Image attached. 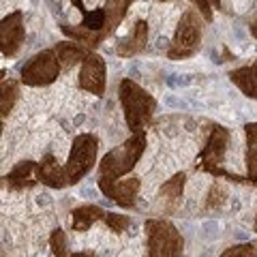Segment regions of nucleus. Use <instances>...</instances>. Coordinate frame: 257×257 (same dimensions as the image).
<instances>
[{"label": "nucleus", "instance_id": "c85d7f7f", "mask_svg": "<svg viewBox=\"0 0 257 257\" xmlns=\"http://www.w3.org/2000/svg\"><path fill=\"white\" fill-rule=\"evenodd\" d=\"M161 3H165V0H161Z\"/></svg>", "mask_w": 257, "mask_h": 257}, {"label": "nucleus", "instance_id": "a211bd4d", "mask_svg": "<svg viewBox=\"0 0 257 257\" xmlns=\"http://www.w3.org/2000/svg\"><path fill=\"white\" fill-rule=\"evenodd\" d=\"M54 50H56V54H58L62 69H71V67H75L77 62H84L86 56L90 54V52L86 50V47L77 45V43H69V41L58 43V45L54 47Z\"/></svg>", "mask_w": 257, "mask_h": 257}, {"label": "nucleus", "instance_id": "39448f33", "mask_svg": "<svg viewBox=\"0 0 257 257\" xmlns=\"http://www.w3.org/2000/svg\"><path fill=\"white\" fill-rule=\"evenodd\" d=\"M96 152H99V140L90 133L77 135L73 146L69 152V161L64 165V174H67V182L75 184L84 178L96 163Z\"/></svg>", "mask_w": 257, "mask_h": 257}, {"label": "nucleus", "instance_id": "1a4fd4ad", "mask_svg": "<svg viewBox=\"0 0 257 257\" xmlns=\"http://www.w3.org/2000/svg\"><path fill=\"white\" fill-rule=\"evenodd\" d=\"M99 187L109 199H114L118 206L131 208V206H135V199H138V193H140V178H135V176L124 178V180L99 178Z\"/></svg>", "mask_w": 257, "mask_h": 257}, {"label": "nucleus", "instance_id": "f257e3e1", "mask_svg": "<svg viewBox=\"0 0 257 257\" xmlns=\"http://www.w3.org/2000/svg\"><path fill=\"white\" fill-rule=\"evenodd\" d=\"M118 94H120V103H122L128 128H131L133 133L144 131L146 124L150 122L152 114H155L157 101L152 99L142 86L131 82V79H122V82H120Z\"/></svg>", "mask_w": 257, "mask_h": 257}, {"label": "nucleus", "instance_id": "7ed1b4c3", "mask_svg": "<svg viewBox=\"0 0 257 257\" xmlns=\"http://www.w3.org/2000/svg\"><path fill=\"white\" fill-rule=\"evenodd\" d=\"M148 257H180L184 240L180 231L165 219H148L146 225Z\"/></svg>", "mask_w": 257, "mask_h": 257}, {"label": "nucleus", "instance_id": "bb28decb", "mask_svg": "<svg viewBox=\"0 0 257 257\" xmlns=\"http://www.w3.org/2000/svg\"><path fill=\"white\" fill-rule=\"evenodd\" d=\"M251 32H253V37L257 39V22H255V24H253V26H251Z\"/></svg>", "mask_w": 257, "mask_h": 257}, {"label": "nucleus", "instance_id": "5701e85b", "mask_svg": "<svg viewBox=\"0 0 257 257\" xmlns=\"http://www.w3.org/2000/svg\"><path fill=\"white\" fill-rule=\"evenodd\" d=\"M107 223V227L111 231H116V234H120V231H124L128 225H131V221H128V216L124 214H118V212H105V219H103Z\"/></svg>", "mask_w": 257, "mask_h": 257}, {"label": "nucleus", "instance_id": "b1692460", "mask_svg": "<svg viewBox=\"0 0 257 257\" xmlns=\"http://www.w3.org/2000/svg\"><path fill=\"white\" fill-rule=\"evenodd\" d=\"M191 3L195 5L197 13L202 15V18H204L206 22H212V9H214V7L219 9L221 0H191Z\"/></svg>", "mask_w": 257, "mask_h": 257}, {"label": "nucleus", "instance_id": "9b49d317", "mask_svg": "<svg viewBox=\"0 0 257 257\" xmlns=\"http://www.w3.org/2000/svg\"><path fill=\"white\" fill-rule=\"evenodd\" d=\"M184 180H187V174H176L174 178L167 180L163 187L159 191V197H157V206L161 212L165 214H172L178 210V206L182 202V191H184Z\"/></svg>", "mask_w": 257, "mask_h": 257}, {"label": "nucleus", "instance_id": "6e6552de", "mask_svg": "<svg viewBox=\"0 0 257 257\" xmlns=\"http://www.w3.org/2000/svg\"><path fill=\"white\" fill-rule=\"evenodd\" d=\"M79 88L96 96L105 92V62L101 56L88 54L79 69Z\"/></svg>", "mask_w": 257, "mask_h": 257}, {"label": "nucleus", "instance_id": "20e7f679", "mask_svg": "<svg viewBox=\"0 0 257 257\" xmlns=\"http://www.w3.org/2000/svg\"><path fill=\"white\" fill-rule=\"evenodd\" d=\"M202 20H199V13L197 9H189L184 11V15L180 18V24L176 28V35H174V41L167 56L172 60H182V58H189L199 50V43H202Z\"/></svg>", "mask_w": 257, "mask_h": 257}, {"label": "nucleus", "instance_id": "412c9836", "mask_svg": "<svg viewBox=\"0 0 257 257\" xmlns=\"http://www.w3.org/2000/svg\"><path fill=\"white\" fill-rule=\"evenodd\" d=\"M227 197H229V191H227V187L225 184H221V182H214L212 184V189H210V193H208V208H221L225 202H227Z\"/></svg>", "mask_w": 257, "mask_h": 257}, {"label": "nucleus", "instance_id": "f03ea898", "mask_svg": "<svg viewBox=\"0 0 257 257\" xmlns=\"http://www.w3.org/2000/svg\"><path fill=\"white\" fill-rule=\"evenodd\" d=\"M144 150H146V133H133L124 144H120L118 148L109 150L103 157V161L99 163V178L116 180L120 176L128 174L144 155Z\"/></svg>", "mask_w": 257, "mask_h": 257}, {"label": "nucleus", "instance_id": "dca6fc26", "mask_svg": "<svg viewBox=\"0 0 257 257\" xmlns=\"http://www.w3.org/2000/svg\"><path fill=\"white\" fill-rule=\"evenodd\" d=\"M131 3L133 0H107L105 3V28H103V37H109L111 32L120 26V22L124 20Z\"/></svg>", "mask_w": 257, "mask_h": 257}, {"label": "nucleus", "instance_id": "cd10ccee", "mask_svg": "<svg viewBox=\"0 0 257 257\" xmlns=\"http://www.w3.org/2000/svg\"><path fill=\"white\" fill-rule=\"evenodd\" d=\"M255 231H257V216H255Z\"/></svg>", "mask_w": 257, "mask_h": 257}, {"label": "nucleus", "instance_id": "f8f14e48", "mask_svg": "<svg viewBox=\"0 0 257 257\" xmlns=\"http://www.w3.org/2000/svg\"><path fill=\"white\" fill-rule=\"evenodd\" d=\"M37 178L43 184L52 189H62L67 187V174H64V167H60V163L56 161L54 155H45L41 159V163L37 165Z\"/></svg>", "mask_w": 257, "mask_h": 257}, {"label": "nucleus", "instance_id": "423d86ee", "mask_svg": "<svg viewBox=\"0 0 257 257\" xmlns=\"http://www.w3.org/2000/svg\"><path fill=\"white\" fill-rule=\"evenodd\" d=\"M60 71H62V64L56 50H45V52H39L37 56H32L22 67V82L26 86H47L56 82Z\"/></svg>", "mask_w": 257, "mask_h": 257}, {"label": "nucleus", "instance_id": "6ab92c4d", "mask_svg": "<svg viewBox=\"0 0 257 257\" xmlns=\"http://www.w3.org/2000/svg\"><path fill=\"white\" fill-rule=\"evenodd\" d=\"M246 176L257 182V122L246 124Z\"/></svg>", "mask_w": 257, "mask_h": 257}, {"label": "nucleus", "instance_id": "ddd939ff", "mask_svg": "<svg viewBox=\"0 0 257 257\" xmlns=\"http://www.w3.org/2000/svg\"><path fill=\"white\" fill-rule=\"evenodd\" d=\"M148 43V24L146 22H138L131 30V35L120 39L118 45H116V54L122 56V58H128V56H135L140 54L144 47H146Z\"/></svg>", "mask_w": 257, "mask_h": 257}, {"label": "nucleus", "instance_id": "f3484780", "mask_svg": "<svg viewBox=\"0 0 257 257\" xmlns=\"http://www.w3.org/2000/svg\"><path fill=\"white\" fill-rule=\"evenodd\" d=\"M71 214H73V229L75 231H88L92 223L105 219V212H103L99 206H94V204L79 206Z\"/></svg>", "mask_w": 257, "mask_h": 257}, {"label": "nucleus", "instance_id": "aec40b11", "mask_svg": "<svg viewBox=\"0 0 257 257\" xmlns=\"http://www.w3.org/2000/svg\"><path fill=\"white\" fill-rule=\"evenodd\" d=\"M18 84L13 82V79H9V82H3V99H0V109H3V116H9V111L13 109V103L15 99H18Z\"/></svg>", "mask_w": 257, "mask_h": 257}, {"label": "nucleus", "instance_id": "2eb2a0df", "mask_svg": "<svg viewBox=\"0 0 257 257\" xmlns=\"http://www.w3.org/2000/svg\"><path fill=\"white\" fill-rule=\"evenodd\" d=\"M229 77H231V82H234L246 96H251V99H255V96H257V62L248 64V67L231 71Z\"/></svg>", "mask_w": 257, "mask_h": 257}, {"label": "nucleus", "instance_id": "4468645a", "mask_svg": "<svg viewBox=\"0 0 257 257\" xmlns=\"http://www.w3.org/2000/svg\"><path fill=\"white\" fill-rule=\"evenodd\" d=\"M37 170V165L32 161H22L9 172V176H5L7 180V187L11 191H24V189H30L35 187L37 180H32V172Z\"/></svg>", "mask_w": 257, "mask_h": 257}, {"label": "nucleus", "instance_id": "9d476101", "mask_svg": "<svg viewBox=\"0 0 257 257\" xmlns=\"http://www.w3.org/2000/svg\"><path fill=\"white\" fill-rule=\"evenodd\" d=\"M24 37H26V28H24L22 22V13L15 11L11 15H7L0 24V45H3V56L11 58L20 52V47L24 43Z\"/></svg>", "mask_w": 257, "mask_h": 257}, {"label": "nucleus", "instance_id": "0eeeda50", "mask_svg": "<svg viewBox=\"0 0 257 257\" xmlns=\"http://www.w3.org/2000/svg\"><path fill=\"white\" fill-rule=\"evenodd\" d=\"M227 144H229V131L221 124H214L210 135H208V142L199 155V163L197 167L204 172H210L214 176H227L221 165L225 161V152H227Z\"/></svg>", "mask_w": 257, "mask_h": 257}, {"label": "nucleus", "instance_id": "4be33fe9", "mask_svg": "<svg viewBox=\"0 0 257 257\" xmlns=\"http://www.w3.org/2000/svg\"><path fill=\"white\" fill-rule=\"evenodd\" d=\"M50 246L56 257H71L73 253H69V246H67V236H64L62 229H54L52 231V238H50Z\"/></svg>", "mask_w": 257, "mask_h": 257}, {"label": "nucleus", "instance_id": "393cba45", "mask_svg": "<svg viewBox=\"0 0 257 257\" xmlns=\"http://www.w3.org/2000/svg\"><path fill=\"white\" fill-rule=\"evenodd\" d=\"M221 257H257L253 244H238L231 248H225Z\"/></svg>", "mask_w": 257, "mask_h": 257}, {"label": "nucleus", "instance_id": "a878e982", "mask_svg": "<svg viewBox=\"0 0 257 257\" xmlns=\"http://www.w3.org/2000/svg\"><path fill=\"white\" fill-rule=\"evenodd\" d=\"M71 257H94L92 253H86V251H82V253H73Z\"/></svg>", "mask_w": 257, "mask_h": 257}]
</instances>
